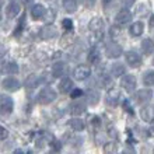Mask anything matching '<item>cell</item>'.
Instances as JSON below:
<instances>
[{
    "instance_id": "cell-41",
    "label": "cell",
    "mask_w": 154,
    "mask_h": 154,
    "mask_svg": "<svg viewBox=\"0 0 154 154\" xmlns=\"http://www.w3.org/2000/svg\"><path fill=\"white\" fill-rule=\"evenodd\" d=\"M151 123H153V126H154V119H153V121H151Z\"/></svg>"
},
{
    "instance_id": "cell-5",
    "label": "cell",
    "mask_w": 154,
    "mask_h": 154,
    "mask_svg": "<svg viewBox=\"0 0 154 154\" xmlns=\"http://www.w3.org/2000/svg\"><path fill=\"white\" fill-rule=\"evenodd\" d=\"M136 84H137L136 77L132 76V74L123 76V79H122V81H121V85L128 91V93H133L134 90H136Z\"/></svg>"
},
{
    "instance_id": "cell-4",
    "label": "cell",
    "mask_w": 154,
    "mask_h": 154,
    "mask_svg": "<svg viewBox=\"0 0 154 154\" xmlns=\"http://www.w3.org/2000/svg\"><path fill=\"white\" fill-rule=\"evenodd\" d=\"M85 108H87L85 102L83 101V100H80V98H76V100H74V101L70 104V106H69L70 114L74 115V116H79V115H81L85 111Z\"/></svg>"
},
{
    "instance_id": "cell-2",
    "label": "cell",
    "mask_w": 154,
    "mask_h": 154,
    "mask_svg": "<svg viewBox=\"0 0 154 154\" xmlns=\"http://www.w3.org/2000/svg\"><path fill=\"white\" fill-rule=\"evenodd\" d=\"M104 28H105V24H104V20H101V18H93L88 24L90 32L93 34L95 38H101L102 37Z\"/></svg>"
},
{
    "instance_id": "cell-22",
    "label": "cell",
    "mask_w": 154,
    "mask_h": 154,
    "mask_svg": "<svg viewBox=\"0 0 154 154\" xmlns=\"http://www.w3.org/2000/svg\"><path fill=\"white\" fill-rule=\"evenodd\" d=\"M69 126L73 130H76V132H81V130L84 129L85 125H84V121H81L80 118H73V119L69 121Z\"/></svg>"
},
{
    "instance_id": "cell-13",
    "label": "cell",
    "mask_w": 154,
    "mask_h": 154,
    "mask_svg": "<svg viewBox=\"0 0 154 154\" xmlns=\"http://www.w3.org/2000/svg\"><path fill=\"white\" fill-rule=\"evenodd\" d=\"M90 74H91V70H90L88 66H85V65L77 66L76 69H74V72H73V76L76 77L77 80H85Z\"/></svg>"
},
{
    "instance_id": "cell-31",
    "label": "cell",
    "mask_w": 154,
    "mask_h": 154,
    "mask_svg": "<svg viewBox=\"0 0 154 154\" xmlns=\"http://www.w3.org/2000/svg\"><path fill=\"white\" fill-rule=\"evenodd\" d=\"M25 24V14H23V17L20 18V21H18V25L16 27V31H14V35H18V34L21 32V27H24Z\"/></svg>"
},
{
    "instance_id": "cell-11",
    "label": "cell",
    "mask_w": 154,
    "mask_h": 154,
    "mask_svg": "<svg viewBox=\"0 0 154 154\" xmlns=\"http://www.w3.org/2000/svg\"><path fill=\"white\" fill-rule=\"evenodd\" d=\"M119 98H121V93H119V90L118 88H109L108 90V93H106V104L108 105H112V106H115L119 102Z\"/></svg>"
},
{
    "instance_id": "cell-1",
    "label": "cell",
    "mask_w": 154,
    "mask_h": 154,
    "mask_svg": "<svg viewBox=\"0 0 154 154\" xmlns=\"http://www.w3.org/2000/svg\"><path fill=\"white\" fill-rule=\"evenodd\" d=\"M55 98H56V93H55L52 88L45 87V88L41 90V93L38 94L37 100L42 105H48V104H51L52 101H55Z\"/></svg>"
},
{
    "instance_id": "cell-28",
    "label": "cell",
    "mask_w": 154,
    "mask_h": 154,
    "mask_svg": "<svg viewBox=\"0 0 154 154\" xmlns=\"http://www.w3.org/2000/svg\"><path fill=\"white\" fill-rule=\"evenodd\" d=\"M63 8L67 13H74L77 8V0H63Z\"/></svg>"
},
{
    "instance_id": "cell-21",
    "label": "cell",
    "mask_w": 154,
    "mask_h": 154,
    "mask_svg": "<svg viewBox=\"0 0 154 154\" xmlns=\"http://www.w3.org/2000/svg\"><path fill=\"white\" fill-rule=\"evenodd\" d=\"M41 83V79L39 76H35V74H29L27 79H25V87L27 88H35L38 84Z\"/></svg>"
},
{
    "instance_id": "cell-39",
    "label": "cell",
    "mask_w": 154,
    "mask_h": 154,
    "mask_svg": "<svg viewBox=\"0 0 154 154\" xmlns=\"http://www.w3.org/2000/svg\"><path fill=\"white\" fill-rule=\"evenodd\" d=\"M149 25H150V28H151V29H154V14L150 17V24H149Z\"/></svg>"
},
{
    "instance_id": "cell-33",
    "label": "cell",
    "mask_w": 154,
    "mask_h": 154,
    "mask_svg": "<svg viewBox=\"0 0 154 154\" xmlns=\"http://www.w3.org/2000/svg\"><path fill=\"white\" fill-rule=\"evenodd\" d=\"M81 95H83V90H80V88H73L72 91H70V97L72 98H80Z\"/></svg>"
},
{
    "instance_id": "cell-40",
    "label": "cell",
    "mask_w": 154,
    "mask_h": 154,
    "mask_svg": "<svg viewBox=\"0 0 154 154\" xmlns=\"http://www.w3.org/2000/svg\"><path fill=\"white\" fill-rule=\"evenodd\" d=\"M21 2H23L24 4H29V3H31V0H21Z\"/></svg>"
},
{
    "instance_id": "cell-29",
    "label": "cell",
    "mask_w": 154,
    "mask_h": 154,
    "mask_svg": "<svg viewBox=\"0 0 154 154\" xmlns=\"http://www.w3.org/2000/svg\"><path fill=\"white\" fill-rule=\"evenodd\" d=\"M143 83H144V85H154V72L153 70H149V72H146V73L143 74Z\"/></svg>"
},
{
    "instance_id": "cell-18",
    "label": "cell",
    "mask_w": 154,
    "mask_h": 154,
    "mask_svg": "<svg viewBox=\"0 0 154 154\" xmlns=\"http://www.w3.org/2000/svg\"><path fill=\"white\" fill-rule=\"evenodd\" d=\"M143 31H144V25L140 21L134 23L133 25H130V28H129V34L132 37H140L143 34Z\"/></svg>"
},
{
    "instance_id": "cell-27",
    "label": "cell",
    "mask_w": 154,
    "mask_h": 154,
    "mask_svg": "<svg viewBox=\"0 0 154 154\" xmlns=\"http://www.w3.org/2000/svg\"><path fill=\"white\" fill-rule=\"evenodd\" d=\"M87 101L90 102V105H95L100 101V94L95 90H88L87 91Z\"/></svg>"
},
{
    "instance_id": "cell-8",
    "label": "cell",
    "mask_w": 154,
    "mask_h": 154,
    "mask_svg": "<svg viewBox=\"0 0 154 154\" xmlns=\"http://www.w3.org/2000/svg\"><path fill=\"white\" fill-rule=\"evenodd\" d=\"M2 87L4 90H7V91H17V90H20L21 84H20V81L17 80V79H14V77H7V79L3 80Z\"/></svg>"
},
{
    "instance_id": "cell-25",
    "label": "cell",
    "mask_w": 154,
    "mask_h": 154,
    "mask_svg": "<svg viewBox=\"0 0 154 154\" xmlns=\"http://www.w3.org/2000/svg\"><path fill=\"white\" fill-rule=\"evenodd\" d=\"M3 72H7L8 74H17L18 73V66H17L16 62H10L6 65V62H3V67H2Z\"/></svg>"
},
{
    "instance_id": "cell-10",
    "label": "cell",
    "mask_w": 154,
    "mask_h": 154,
    "mask_svg": "<svg viewBox=\"0 0 154 154\" xmlns=\"http://www.w3.org/2000/svg\"><path fill=\"white\" fill-rule=\"evenodd\" d=\"M0 108H2V114H10L13 112L14 104H13L11 98H8L7 95H0Z\"/></svg>"
},
{
    "instance_id": "cell-9",
    "label": "cell",
    "mask_w": 154,
    "mask_h": 154,
    "mask_svg": "<svg viewBox=\"0 0 154 154\" xmlns=\"http://www.w3.org/2000/svg\"><path fill=\"white\" fill-rule=\"evenodd\" d=\"M57 34V29L53 27V25H45V27H42V28L39 29V37L42 38V39H52V38L56 37Z\"/></svg>"
},
{
    "instance_id": "cell-20",
    "label": "cell",
    "mask_w": 154,
    "mask_h": 154,
    "mask_svg": "<svg viewBox=\"0 0 154 154\" xmlns=\"http://www.w3.org/2000/svg\"><path fill=\"white\" fill-rule=\"evenodd\" d=\"M140 115H142L143 121L151 122L154 119V109H153V106H143L142 109H140Z\"/></svg>"
},
{
    "instance_id": "cell-6",
    "label": "cell",
    "mask_w": 154,
    "mask_h": 154,
    "mask_svg": "<svg viewBox=\"0 0 154 154\" xmlns=\"http://www.w3.org/2000/svg\"><path fill=\"white\" fill-rule=\"evenodd\" d=\"M126 63L130 67H140V65H142V56L136 51H129V52H126Z\"/></svg>"
},
{
    "instance_id": "cell-26",
    "label": "cell",
    "mask_w": 154,
    "mask_h": 154,
    "mask_svg": "<svg viewBox=\"0 0 154 154\" xmlns=\"http://www.w3.org/2000/svg\"><path fill=\"white\" fill-rule=\"evenodd\" d=\"M125 73V66L122 63H115L112 67H111V76L114 77H121Z\"/></svg>"
},
{
    "instance_id": "cell-15",
    "label": "cell",
    "mask_w": 154,
    "mask_h": 154,
    "mask_svg": "<svg viewBox=\"0 0 154 154\" xmlns=\"http://www.w3.org/2000/svg\"><path fill=\"white\" fill-rule=\"evenodd\" d=\"M20 11H21L20 4L17 3V2H10L7 8H6V16H7L8 18H14Z\"/></svg>"
},
{
    "instance_id": "cell-17",
    "label": "cell",
    "mask_w": 154,
    "mask_h": 154,
    "mask_svg": "<svg viewBox=\"0 0 154 154\" xmlns=\"http://www.w3.org/2000/svg\"><path fill=\"white\" fill-rule=\"evenodd\" d=\"M59 90H60V93H63V94L70 93V91L73 90V81H72V79H69V77L62 79V81L59 83Z\"/></svg>"
},
{
    "instance_id": "cell-14",
    "label": "cell",
    "mask_w": 154,
    "mask_h": 154,
    "mask_svg": "<svg viewBox=\"0 0 154 154\" xmlns=\"http://www.w3.org/2000/svg\"><path fill=\"white\" fill-rule=\"evenodd\" d=\"M45 14H46V8L42 4H34L31 7V16L34 20H41L42 17H45Z\"/></svg>"
},
{
    "instance_id": "cell-35",
    "label": "cell",
    "mask_w": 154,
    "mask_h": 154,
    "mask_svg": "<svg viewBox=\"0 0 154 154\" xmlns=\"http://www.w3.org/2000/svg\"><path fill=\"white\" fill-rule=\"evenodd\" d=\"M104 151H105V153H109V151H116V147H115L114 143H106L105 147H104Z\"/></svg>"
},
{
    "instance_id": "cell-36",
    "label": "cell",
    "mask_w": 154,
    "mask_h": 154,
    "mask_svg": "<svg viewBox=\"0 0 154 154\" xmlns=\"http://www.w3.org/2000/svg\"><path fill=\"white\" fill-rule=\"evenodd\" d=\"M123 108H125V111H126V112H129L130 115H133V111H132V106H130V104H129V101H128V100H125V101H123Z\"/></svg>"
},
{
    "instance_id": "cell-3",
    "label": "cell",
    "mask_w": 154,
    "mask_h": 154,
    "mask_svg": "<svg viewBox=\"0 0 154 154\" xmlns=\"http://www.w3.org/2000/svg\"><path fill=\"white\" fill-rule=\"evenodd\" d=\"M105 53H106V56L111 57V59H116V57H119L122 53H123V51H122V46L119 44L111 42V44L106 45Z\"/></svg>"
},
{
    "instance_id": "cell-32",
    "label": "cell",
    "mask_w": 154,
    "mask_h": 154,
    "mask_svg": "<svg viewBox=\"0 0 154 154\" xmlns=\"http://www.w3.org/2000/svg\"><path fill=\"white\" fill-rule=\"evenodd\" d=\"M72 41H73V35H72V34H70V31H69V35L66 34L65 37L62 38V42H60V44L63 45V46H66V45L72 44Z\"/></svg>"
},
{
    "instance_id": "cell-38",
    "label": "cell",
    "mask_w": 154,
    "mask_h": 154,
    "mask_svg": "<svg viewBox=\"0 0 154 154\" xmlns=\"http://www.w3.org/2000/svg\"><path fill=\"white\" fill-rule=\"evenodd\" d=\"M7 134H8V132H7V129H6V128H2V136H0V139H2V140H6V137H7Z\"/></svg>"
},
{
    "instance_id": "cell-30",
    "label": "cell",
    "mask_w": 154,
    "mask_h": 154,
    "mask_svg": "<svg viewBox=\"0 0 154 154\" xmlns=\"http://www.w3.org/2000/svg\"><path fill=\"white\" fill-rule=\"evenodd\" d=\"M62 25H63V28L66 31H72L73 29V21L70 20V18H65V20L62 21Z\"/></svg>"
},
{
    "instance_id": "cell-34",
    "label": "cell",
    "mask_w": 154,
    "mask_h": 154,
    "mask_svg": "<svg viewBox=\"0 0 154 154\" xmlns=\"http://www.w3.org/2000/svg\"><path fill=\"white\" fill-rule=\"evenodd\" d=\"M80 3L84 6L85 8H93L95 6V0H80Z\"/></svg>"
},
{
    "instance_id": "cell-24",
    "label": "cell",
    "mask_w": 154,
    "mask_h": 154,
    "mask_svg": "<svg viewBox=\"0 0 154 154\" xmlns=\"http://www.w3.org/2000/svg\"><path fill=\"white\" fill-rule=\"evenodd\" d=\"M88 62L91 65H98L100 63V52H98V49L94 46V48L90 49L88 52Z\"/></svg>"
},
{
    "instance_id": "cell-19",
    "label": "cell",
    "mask_w": 154,
    "mask_h": 154,
    "mask_svg": "<svg viewBox=\"0 0 154 154\" xmlns=\"http://www.w3.org/2000/svg\"><path fill=\"white\" fill-rule=\"evenodd\" d=\"M142 51L146 56H149L154 52V42L150 38H146L144 41H142Z\"/></svg>"
},
{
    "instance_id": "cell-42",
    "label": "cell",
    "mask_w": 154,
    "mask_h": 154,
    "mask_svg": "<svg viewBox=\"0 0 154 154\" xmlns=\"http://www.w3.org/2000/svg\"><path fill=\"white\" fill-rule=\"evenodd\" d=\"M153 65H154V59H153Z\"/></svg>"
},
{
    "instance_id": "cell-16",
    "label": "cell",
    "mask_w": 154,
    "mask_h": 154,
    "mask_svg": "<svg viewBox=\"0 0 154 154\" xmlns=\"http://www.w3.org/2000/svg\"><path fill=\"white\" fill-rule=\"evenodd\" d=\"M52 142H53V137L49 133H41L39 136L37 137V147L42 149V147L51 144Z\"/></svg>"
},
{
    "instance_id": "cell-23",
    "label": "cell",
    "mask_w": 154,
    "mask_h": 154,
    "mask_svg": "<svg viewBox=\"0 0 154 154\" xmlns=\"http://www.w3.org/2000/svg\"><path fill=\"white\" fill-rule=\"evenodd\" d=\"M65 70H66L65 65H63L62 62H56V63L53 65V67H52L53 77H62L63 74H65Z\"/></svg>"
},
{
    "instance_id": "cell-12",
    "label": "cell",
    "mask_w": 154,
    "mask_h": 154,
    "mask_svg": "<svg viewBox=\"0 0 154 154\" xmlns=\"http://www.w3.org/2000/svg\"><path fill=\"white\" fill-rule=\"evenodd\" d=\"M151 95H153V93H151V90L149 88H143V90H139L137 93H136V95H134V101L137 102V104H144V102H149L150 101Z\"/></svg>"
},
{
    "instance_id": "cell-7",
    "label": "cell",
    "mask_w": 154,
    "mask_h": 154,
    "mask_svg": "<svg viewBox=\"0 0 154 154\" xmlns=\"http://www.w3.org/2000/svg\"><path fill=\"white\" fill-rule=\"evenodd\" d=\"M130 20H132V13L128 8H122L115 17V21H116L118 25H125L128 23H130Z\"/></svg>"
},
{
    "instance_id": "cell-37",
    "label": "cell",
    "mask_w": 154,
    "mask_h": 154,
    "mask_svg": "<svg viewBox=\"0 0 154 154\" xmlns=\"http://www.w3.org/2000/svg\"><path fill=\"white\" fill-rule=\"evenodd\" d=\"M51 144L53 146V150H56V151H60V150H62V144H60V142H57V140H55V139H53V142L51 143Z\"/></svg>"
}]
</instances>
